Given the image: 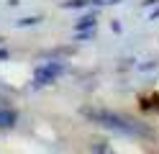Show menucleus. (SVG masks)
I'll list each match as a JSON object with an SVG mask.
<instances>
[{
    "label": "nucleus",
    "mask_w": 159,
    "mask_h": 154,
    "mask_svg": "<svg viewBox=\"0 0 159 154\" xmlns=\"http://www.w3.org/2000/svg\"><path fill=\"white\" fill-rule=\"evenodd\" d=\"M85 116L95 121V123H100V126L105 128H111V131H118V133H131V136H144V133H149L141 123H136L134 118H126V116H118V113L113 110H85Z\"/></svg>",
    "instance_id": "obj_1"
},
{
    "label": "nucleus",
    "mask_w": 159,
    "mask_h": 154,
    "mask_svg": "<svg viewBox=\"0 0 159 154\" xmlns=\"http://www.w3.org/2000/svg\"><path fill=\"white\" fill-rule=\"evenodd\" d=\"M62 69H64L62 64H46V67H41V69L36 72V82H39V85H44V82H52Z\"/></svg>",
    "instance_id": "obj_2"
},
{
    "label": "nucleus",
    "mask_w": 159,
    "mask_h": 154,
    "mask_svg": "<svg viewBox=\"0 0 159 154\" xmlns=\"http://www.w3.org/2000/svg\"><path fill=\"white\" fill-rule=\"evenodd\" d=\"M13 123H16V113L0 108V126H13Z\"/></svg>",
    "instance_id": "obj_3"
},
{
    "label": "nucleus",
    "mask_w": 159,
    "mask_h": 154,
    "mask_svg": "<svg viewBox=\"0 0 159 154\" xmlns=\"http://www.w3.org/2000/svg\"><path fill=\"white\" fill-rule=\"evenodd\" d=\"M95 21H98L95 16H85V18H80V21H77V28H80V31H82L85 26H87V28H93V26H95Z\"/></svg>",
    "instance_id": "obj_4"
},
{
    "label": "nucleus",
    "mask_w": 159,
    "mask_h": 154,
    "mask_svg": "<svg viewBox=\"0 0 159 154\" xmlns=\"http://www.w3.org/2000/svg\"><path fill=\"white\" fill-rule=\"evenodd\" d=\"M93 154H116L108 144H93Z\"/></svg>",
    "instance_id": "obj_5"
},
{
    "label": "nucleus",
    "mask_w": 159,
    "mask_h": 154,
    "mask_svg": "<svg viewBox=\"0 0 159 154\" xmlns=\"http://www.w3.org/2000/svg\"><path fill=\"white\" fill-rule=\"evenodd\" d=\"M93 0H67L64 8H85V5H90Z\"/></svg>",
    "instance_id": "obj_6"
},
{
    "label": "nucleus",
    "mask_w": 159,
    "mask_h": 154,
    "mask_svg": "<svg viewBox=\"0 0 159 154\" xmlns=\"http://www.w3.org/2000/svg\"><path fill=\"white\" fill-rule=\"evenodd\" d=\"M34 23H39V18H21V21H18V28H23V26H34Z\"/></svg>",
    "instance_id": "obj_7"
},
{
    "label": "nucleus",
    "mask_w": 159,
    "mask_h": 154,
    "mask_svg": "<svg viewBox=\"0 0 159 154\" xmlns=\"http://www.w3.org/2000/svg\"><path fill=\"white\" fill-rule=\"evenodd\" d=\"M93 3H100V5H113V3H118V0H93Z\"/></svg>",
    "instance_id": "obj_8"
},
{
    "label": "nucleus",
    "mask_w": 159,
    "mask_h": 154,
    "mask_svg": "<svg viewBox=\"0 0 159 154\" xmlns=\"http://www.w3.org/2000/svg\"><path fill=\"white\" fill-rule=\"evenodd\" d=\"M0 59H8V51L5 49H0Z\"/></svg>",
    "instance_id": "obj_9"
}]
</instances>
